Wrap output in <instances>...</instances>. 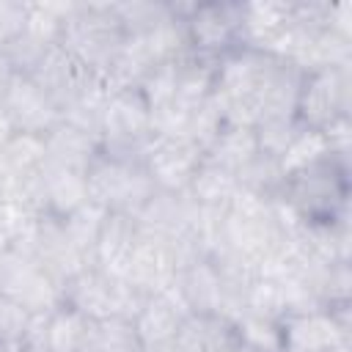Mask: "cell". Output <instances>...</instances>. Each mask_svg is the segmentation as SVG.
<instances>
[{
    "label": "cell",
    "instance_id": "1",
    "mask_svg": "<svg viewBox=\"0 0 352 352\" xmlns=\"http://www.w3.org/2000/svg\"><path fill=\"white\" fill-rule=\"evenodd\" d=\"M278 198L302 223L349 220V148H330L322 160L286 176Z\"/></svg>",
    "mask_w": 352,
    "mask_h": 352
},
{
    "label": "cell",
    "instance_id": "2",
    "mask_svg": "<svg viewBox=\"0 0 352 352\" xmlns=\"http://www.w3.org/2000/svg\"><path fill=\"white\" fill-rule=\"evenodd\" d=\"M124 41L126 33L113 14V3H74L58 36V44L96 77L107 72Z\"/></svg>",
    "mask_w": 352,
    "mask_h": 352
},
{
    "label": "cell",
    "instance_id": "3",
    "mask_svg": "<svg viewBox=\"0 0 352 352\" xmlns=\"http://www.w3.org/2000/svg\"><path fill=\"white\" fill-rule=\"evenodd\" d=\"M85 182H88V201L99 204L107 212H121V214H135L146 204V198L157 190L143 162L113 157L104 151H99L96 160L88 165Z\"/></svg>",
    "mask_w": 352,
    "mask_h": 352
},
{
    "label": "cell",
    "instance_id": "4",
    "mask_svg": "<svg viewBox=\"0 0 352 352\" xmlns=\"http://www.w3.org/2000/svg\"><path fill=\"white\" fill-rule=\"evenodd\" d=\"M349 88H352L349 66L305 72L294 107L297 124L327 132L330 126L349 121Z\"/></svg>",
    "mask_w": 352,
    "mask_h": 352
},
{
    "label": "cell",
    "instance_id": "5",
    "mask_svg": "<svg viewBox=\"0 0 352 352\" xmlns=\"http://www.w3.org/2000/svg\"><path fill=\"white\" fill-rule=\"evenodd\" d=\"M0 294L11 297L30 314H50L63 305V286L30 250L19 248H11L0 261Z\"/></svg>",
    "mask_w": 352,
    "mask_h": 352
},
{
    "label": "cell",
    "instance_id": "6",
    "mask_svg": "<svg viewBox=\"0 0 352 352\" xmlns=\"http://www.w3.org/2000/svg\"><path fill=\"white\" fill-rule=\"evenodd\" d=\"M190 52L220 60L242 47V3H192L182 19Z\"/></svg>",
    "mask_w": 352,
    "mask_h": 352
},
{
    "label": "cell",
    "instance_id": "7",
    "mask_svg": "<svg viewBox=\"0 0 352 352\" xmlns=\"http://www.w3.org/2000/svg\"><path fill=\"white\" fill-rule=\"evenodd\" d=\"M204 162V151L190 138H162L151 135L143 151V168L151 176L157 190L165 192H187L195 170Z\"/></svg>",
    "mask_w": 352,
    "mask_h": 352
},
{
    "label": "cell",
    "instance_id": "8",
    "mask_svg": "<svg viewBox=\"0 0 352 352\" xmlns=\"http://www.w3.org/2000/svg\"><path fill=\"white\" fill-rule=\"evenodd\" d=\"M0 110L6 118L14 124L16 132H33V135H47L58 121H60V107L58 102L38 88L28 74H16L11 85L3 94Z\"/></svg>",
    "mask_w": 352,
    "mask_h": 352
},
{
    "label": "cell",
    "instance_id": "9",
    "mask_svg": "<svg viewBox=\"0 0 352 352\" xmlns=\"http://www.w3.org/2000/svg\"><path fill=\"white\" fill-rule=\"evenodd\" d=\"M176 272H179V264H176L170 242L140 234L138 245L129 256L124 280H129L138 292H143L148 297V294H160V292L170 289L176 280Z\"/></svg>",
    "mask_w": 352,
    "mask_h": 352
},
{
    "label": "cell",
    "instance_id": "10",
    "mask_svg": "<svg viewBox=\"0 0 352 352\" xmlns=\"http://www.w3.org/2000/svg\"><path fill=\"white\" fill-rule=\"evenodd\" d=\"M283 352H333L338 344L352 341L349 327H344L330 311H311L280 319Z\"/></svg>",
    "mask_w": 352,
    "mask_h": 352
},
{
    "label": "cell",
    "instance_id": "11",
    "mask_svg": "<svg viewBox=\"0 0 352 352\" xmlns=\"http://www.w3.org/2000/svg\"><path fill=\"white\" fill-rule=\"evenodd\" d=\"M138 236H140V228H138L132 214L107 212V217L102 223V231L96 236L94 253H91V267H96L107 278L124 280L129 256L138 245Z\"/></svg>",
    "mask_w": 352,
    "mask_h": 352
},
{
    "label": "cell",
    "instance_id": "12",
    "mask_svg": "<svg viewBox=\"0 0 352 352\" xmlns=\"http://www.w3.org/2000/svg\"><path fill=\"white\" fill-rule=\"evenodd\" d=\"M184 316H190V311L184 308L176 286H170V289H165L160 294H148L143 300L140 311L132 319L140 346H162V344H170V338L176 336V330L184 322Z\"/></svg>",
    "mask_w": 352,
    "mask_h": 352
},
{
    "label": "cell",
    "instance_id": "13",
    "mask_svg": "<svg viewBox=\"0 0 352 352\" xmlns=\"http://www.w3.org/2000/svg\"><path fill=\"white\" fill-rule=\"evenodd\" d=\"M28 77L38 88H44L63 110V104L69 99H74V94L88 82L91 72L74 55H69L60 44H52V47H47V52L38 58V63L30 69Z\"/></svg>",
    "mask_w": 352,
    "mask_h": 352
},
{
    "label": "cell",
    "instance_id": "14",
    "mask_svg": "<svg viewBox=\"0 0 352 352\" xmlns=\"http://www.w3.org/2000/svg\"><path fill=\"white\" fill-rule=\"evenodd\" d=\"M176 292L190 314L212 316L223 308V283L212 258H195L176 272Z\"/></svg>",
    "mask_w": 352,
    "mask_h": 352
},
{
    "label": "cell",
    "instance_id": "15",
    "mask_svg": "<svg viewBox=\"0 0 352 352\" xmlns=\"http://www.w3.org/2000/svg\"><path fill=\"white\" fill-rule=\"evenodd\" d=\"M44 146H47L44 165L72 168V170H88V165L102 151L99 135H94L88 129H80L74 124H66V121H58L44 135Z\"/></svg>",
    "mask_w": 352,
    "mask_h": 352
},
{
    "label": "cell",
    "instance_id": "16",
    "mask_svg": "<svg viewBox=\"0 0 352 352\" xmlns=\"http://www.w3.org/2000/svg\"><path fill=\"white\" fill-rule=\"evenodd\" d=\"M41 179H44V206L50 217L63 220L88 201L85 170L41 165Z\"/></svg>",
    "mask_w": 352,
    "mask_h": 352
},
{
    "label": "cell",
    "instance_id": "17",
    "mask_svg": "<svg viewBox=\"0 0 352 352\" xmlns=\"http://www.w3.org/2000/svg\"><path fill=\"white\" fill-rule=\"evenodd\" d=\"M289 28V3H242V47L264 50Z\"/></svg>",
    "mask_w": 352,
    "mask_h": 352
},
{
    "label": "cell",
    "instance_id": "18",
    "mask_svg": "<svg viewBox=\"0 0 352 352\" xmlns=\"http://www.w3.org/2000/svg\"><path fill=\"white\" fill-rule=\"evenodd\" d=\"M258 154V143H256V132L253 126H239V124H226L220 129V135L212 140V146L206 148V160L236 173L242 165H248L253 157Z\"/></svg>",
    "mask_w": 352,
    "mask_h": 352
},
{
    "label": "cell",
    "instance_id": "19",
    "mask_svg": "<svg viewBox=\"0 0 352 352\" xmlns=\"http://www.w3.org/2000/svg\"><path fill=\"white\" fill-rule=\"evenodd\" d=\"M239 190V182H236V173L209 162L204 157L201 168L195 170L190 187H187V195L198 204V206H212V209H226L231 204V198L236 195Z\"/></svg>",
    "mask_w": 352,
    "mask_h": 352
},
{
    "label": "cell",
    "instance_id": "20",
    "mask_svg": "<svg viewBox=\"0 0 352 352\" xmlns=\"http://www.w3.org/2000/svg\"><path fill=\"white\" fill-rule=\"evenodd\" d=\"M88 322L91 319H85L82 314H77L69 305L55 308L47 316L41 352H80L85 333H88Z\"/></svg>",
    "mask_w": 352,
    "mask_h": 352
},
{
    "label": "cell",
    "instance_id": "21",
    "mask_svg": "<svg viewBox=\"0 0 352 352\" xmlns=\"http://www.w3.org/2000/svg\"><path fill=\"white\" fill-rule=\"evenodd\" d=\"M80 352H140L135 324L121 316L88 322V333Z\"/></svg>",
    "mask_w": 352,
    "mask_h": 352
},
{
    "label": "cell",
    "instance_id": "22",
    "mask_svg": "<svg viewBox=\"0 0 352 352\" xmlns=\"http://www.w3.org/2000/svg\"><path fill=\"white\" fill-rule=\"evenodd\" d=\"M113 14L126 36H143L162 22L173 19L170 3L162 0H129V3H113Z\"/></svg>",
    "mask_w": 352,
    "mask_h": 352
},
{
    "label": "cell",
    "instance_id": "23",
    "mask_svg": "<svg viewBox=\"0 0 352 352\" xmlns=\"http://www.w3.org/2000/svg\"><path fill=\"white\" fill-rule=\"evenodd\" d=\"M236 182H239V190H248L253 195L275 201L280 195V190H283L286 176H283V170H280L275 157H267V154L258 151L248 165H242L236 170Z\"/></svg>",
    "mask_w": 352,
    "mask_h": 352
},
{
    "label": "cell",
    "instance_id": "24",
    "mask_svg": "<svg viewBox=\"0 0 352 352\" xmlns=\"http://www.w3.org/2000/svg\"><path fill=\"white\" fill-rule=\"evenodd\" d=\"M104 217H107V209H102L94 201H85L80 209H74L69 217L60 220L69 242L88 258V264H91V253H94V245H96V236L102 231Z\"/></svg>",
    "mask_w": 352,
    "mask_h": 352
},
{
    "label": "cell",
    "instance_id": "25",
    "mask_svg": "<svg viewBox=\"0 0 352 352\" xmlns=\"http://www.w3.org/2000/svg\"><path fill=\"white\" fill-rule=\"evenodd\" d=\"M330 148H333V146H330V138H327L324 132L302 126V129L294 135V140L289 143V148L280 154L278 165H280L283 176H292V173H297V170L308 168L311 162L322 160Z\"/></svg>",
    "mask_w": 352,
    "mask_h": 352
},
{
    "label": "cell",
    "instance_id": "26",
    "mask_svg": "<svg viewBox=\"0 0 352 352\" xmlns=\"http://www.w3.org/2000/svg\"><path fill=\"white\" fill-rule=\"evenodd\" d=\"M234 330H236V338L253 352H283V330L278 319H267L245 311L234 322Z\"/></svg>",
    "mask_w": 352,
    "mask_h": 352
},
{
    "label": "cell",
    "instance_id": "27",
    "mask_svg": "<svg viewBox=\"0 0 352 352\" xmlns=\"http://www.w3.org/2000/svg\"><path fill=\"white\" fill-rule=\"evenodd\" d=\"M0 157L6 160L8 170L16 173H33L44 165L47 157V146H44V135H33V132H14L11 140L0 148Z\"/></svg>",
    "mask_w": 352,
    "mask_h": 352
},
{
    "label": "cell",
    "instance_id": "28",
    "mask_svg": "<svg viewBox=\"0 0 352 352\" xmlns=\"http://www.w3.org/2000/svg\"><path fill=\"white\" fill-rule=\"evenodd\" d=\"M300 129L302 126L297 124V118H261L253 126L258 151L267 157H275V160H280V154L289 148V143L294 140V135Z\"/></svg>",
    "mask_w": 352,
    "mask_h": 352
},
{
    "label": "cell",
    "instance_id": "29",
    "mask_svg": "<svg viewBox=\"0 0 352 352\" xmlns=\"http://www.w3.org/2000/svg\"><path fill=\"white\" fill-rule=\"evenodd\" d=\"M30 311L14 302L11 297L0 294V344L8 346L11 352H22L25 336L30 327Z\"/></svg>",
    "mask_w": 352,
    "mask_h": 352
},
{
    "label": "cell",
    "instance_id": "30",
    "mask_svg": "<svg viewBox=\"0 0 352 352\" xmlns=\"http://www.w3.org/2000/svg\"><path fill=\"white\" fill-rule=\"evenodd\" d=\"M28 28V3L0 0V47L19 38Z\"/></svg>",
    "mask_w": 352,
    "mask_h": 352
},
{
    "label": "cell",
    "instance_id": "31",
    "mask_svg": "<svg viewBox=\"0 0 352 352\" xmlns=\"http://www.w3.org/2000/svg\"><path fill=\"white\" fill-rule=\"evenodd\" d=\"M14 77H16V69H14V63H11L8 52H6V47H0V102H3V94H6V88L11 85Z\"/></svg>",
    "mask_w": 352,
    "mask_h": 352
},
{
    "label": "cell",
    "instance_id": "32",
    "mask_svg": "<svg viewBox=\"0 0 352 352\" xmlns=\"http://www.w3.org/2000/svg\"><path fill=\"white\" fill-rule=\"evenodd\" d=\"M14 132H16V129H14V124H11V121L6 118V113L0 110V148L11 140V135H14Z\"/></svg>",
    "mask_w": 352,
    "mask_h": 352
},
{
    "label": "cell",
    "instance_id": "33",
    "mask_svg": "<svg viewBox=\"0 0 352 352\" xmlns=\"http://www.w3.org/2000/svg\"><path fill=\"white\" fill-rule=\"evenodd\" d=\"M8 250H11V236L6 234V228L0 226V261L8 256Z\"/></svg>",
    "mask_w": 352,
    "mask_h": 352
},
{
    "label": "cell",
    "instance_id": "34",
    "mask_svg": "<svg viewBox=\"0 0 352 352\" xmlns=\"http://www.w3.org/2000/svg\"><path fill=\"white\" fill-rule=\"evenodd\" d=\"M0 352H11V349H8V346H3V344H0Z\"/></svg>",
    "mask_w": 352,
    "mask_h": 352
}]
</instances>
